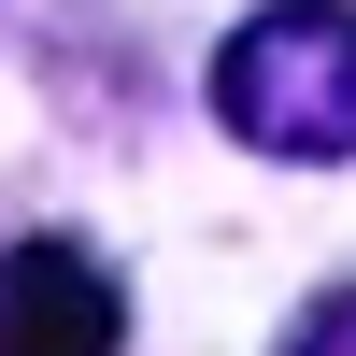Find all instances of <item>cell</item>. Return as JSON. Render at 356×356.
I'll return each instance as SVG.
<instances>
[{
  "label": "cell",
  "instance_id": "6da1fadb",
  "mask_svg": "<svg viewBox=\"0 0 356 356\" xmlns=\"http://www.w3.org/2000/svg\"><path fill=\"white\" fill-rule=\"evenodd\" d=\"M214 114L257 157H356V0H271L228 29Z\"/></svg>",
  "mask_w": 356,
  "mask_h": 356
},
{
  "label": "cell",
  "instance_id": "7a4b0ae2",
  "mask_svg": "<svg viewBox=\"0 0 356 356\" xmlns=\"http://www.w3.org/2000/svg\"><path fill=\"white\" fill-rule=\"evenodd\" d=\"M0 356H129V285L57 228L0 243Z\"/></svg>",
  "mask_w": 356,
  "mask_h": 356
},
{
  "label": "cell",
  "instance_id": "3957f363",
  "mask_svg": "<svg viewBox=\"0 0 356 356\" xmlns=\"http://www.w3.org/2000/svg\"><path fill=\"white\" fill-rule=\"evenodd\" d=\"M285 356H356V285H328V300L285 328Z\"/></svg>",
  "mask_w": 356,
  "mask_h": 356
}]
</instances>
